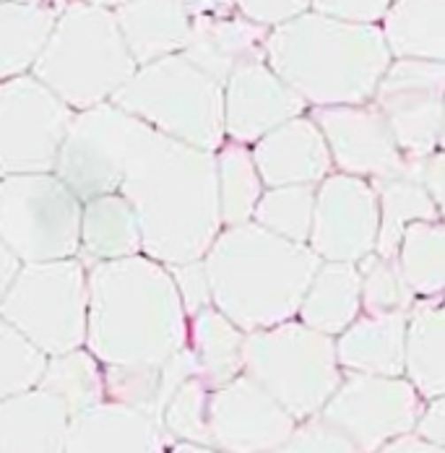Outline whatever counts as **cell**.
<instances>
[{
    "mask_svg": "<svg viewBox=\"0 0 445 453\" xmlns=\"http://www.w3.org/2000/svg\"><path fill=\"white\" fill-rule=\"evenodd\" d=\"M120 193L134 206L143 256L170 266L203 261L224 229L217 154L135 120Z\"/></svg>",
    "mask_w": 445,
    "mask_h": 453,
    "instance_id": "cell-1",
    "label": "cell"
},
{
    "mask_svg": "<svg viewBox=\"0 0 445 453\" xmlns=\"http://www.w3.org/2000/svg\"><path fill=\"white\" fill-rule=\"evenodd\" d=\"M188 326L165 264L141 253L89 266L87 349L102 367H162L188 347Z\"/></svg>",
    "mask_w": 445,
    "mask_h": 453,
    "instance_id": "cell-2",
    "label": "cell"
},
{
    "mask_svg": "<svg viewBox=\"0 0 445 453\" xmlns=\"http://www.w3.org/2000/svg\"><path fill=\"white\" fill-rule=\"evenodd\" d=\"M266 63L315 110L370 104L394 55L380 27L308 11L266 37Z\"/></svg>",
    "mask_w": 445,
    "mask_h": 453,
    "instance_id": "cell-3",
    "label": "cell"
},
{
    "mask_svg": "<svg viewBox=\"0 0 445 453\" xmlns=\"http://www.w3.org/2000/svg\"><path fill=\"white\" fill-rule=\"evenodd\" d=\"M320 258L256 222L224 226L203 258L214 308L245 334L300 313Z\"/></svg>",
    "mask_w": 445,
    "mask_h": 453,
    "instance_id": "cell-4",
    "label": "cell"
},
{
    "mask_svg": "<svg viewBox=\"0 0 445 453\" xmlns=\"http://www.w3.org/2000/svg\"><path fill=\"white\" fill-rule=\"evenodd\" d=\"M138 71L112 11L65 3L32 76L73 112L112 102Z\"/></svg>",
    "mask_w": 445,
    "mask_h": 453,
    "instance_id": "cell-5",
    "label": "cell"
},
{
    "mask_svg": "<svg viewBox=\"0 0 445 453\" xmlns=\"http://www.w3.org/2000/svg\"><path fill=\"white\" fill-rule=\"evenodd\" d=\"M112 104L149 128L203 151L217 154L226 141L224 87L182 55L141 65Z\"/></svg>",
    "mask_w": 445,
    "mask_h": 453,
    "instance_id": "cell-6",
    "label": "cell"
},
{
    "mask_svg": "<svg viewBox=\"0 0 445 453\" xmlns=\"http://www.w3.org/2000/svg\"><path fill=\"white\" fill-rule=\"evenodd\" d=\"M242 372L264 386L297 422L320 414L344 380L336 339L297 318L248 334Z\"/></svg>",
    "mask_w": 445,
    "mask_h": 453,
    "instance_id": "cell-7",
    "label": "cell"
},
{
    "mask_svg": "<svg viewBox=\"0 0 445 453\" xmlns=\"http://www.w3.org/2000/svg\"><path fill=\"white\" fill-rule=\"evenodd\" d=\"M0 316L47 357L87 347L89 269L81 258L21 266Z\"/></svg>",
    "mask_w": 445,
    "mask_h": 453,
    "instance_id": "cell-8",
    "label": "cell"
},
{
    "mask_svg": "<svg viewBox=\"0 0 445 453\" xmlns=\"http://www.w3.org/2000/svg\"><path fill=\"white\" fill-rule=\"evenodd\" d=\"M81 209L55 173L0 178V240L21 266L79 258Z\"/></svg>",
    "mask_w": 445,
    "mask_h": 453,
    "instance_id": "cell-9",
    "label": "cell"
},
{
    "mask_svg": "<svg viewBox=\"0 0 445 453\" xmlns=\"http://www.w3.org/2000/svg\"><path fill=\"white\" fill-rule=\"evenodd\" d=\"M73 115L32 73L0 84V178L55 173Z\"/></svg>",
    "mask_w": 445,
    "mask_h": 453,
    "instance_id": "cell-10",
    "label": "cell"
},
{
    "mask_svg": "<svg viewBox=\"0 0 445 453\" xmlns=\"http://www.w3.org/2000/svg\"><path fill=\"white\" fill-rule=\"evenodd\" d=\"M425 404L406 375L344 372L341 386L320 409V417L362 453H378L403 435L417 433Z\"/></svg>",
    "mask_w": 445,
    "mask_h": 453,
    "instance_id": "cell-11",
    "label": "cell"
},
{
    "mask_svg": "<svg viewBox=\"0 0 445 453\" xmlns=\"http://www.w3.org/2000/svg\"><path fill=\"white\" fill-rule=\"evenodd\" d=\"M409 162L441 149L445 131V63L394 58L370 102Z\"/></svg>",
    "mask_w": 445,
    "mask_h": 453,
    "instance_id": "cell-12",
    "label": "cell"
},
{
    "mask_svg": "<svg viewBox=\"0 0 445 453\" xmlns=\"http://www.w3.org/2000/svg\"><path fill=\"white\" fill-rule=\"evenodd\" d=\"M135 118L112 102L73 115L60 146L55 175L81 201L120 193Z\"/></svg>",
    "mask_w": 445,
    "mask_h": 453,
    "instance_id": "cell-13",
    "label": "cell"
},
{
    "mask_svg": "<svg viewBox=\"0 0 445 453\" xmlns=\"http://www.w3.org/2000/svg\"><path fill=\"white\" fill-rule=\"evenodd\" d=\"M378 234L380 203L372 182L336 173L318 185L308 248L323 264H362L375 253Z\"/></svg>",
    "mask_w": 445,
    "mask_h": 453,
    "instance_id": "cell-14",
    "label": "cell"
},
{
    "mask_svg": "<svg viewBox=\"0 0 445 453\" xmlns=\"http://www.w3.org/2000/svg\"><path fill=\"white\" fill-rule=\"evenodd\" d=\"M211 449L222 453L276 451L297 427V419L250 375H237L211 391Z\"/></svg>",
    "mask_w": 445,
    "mask_h": 453,
    "instance_id": "cell-15",
    "label": "cell"
},
{
    "mask_svg": "<svg viewBox=\"0 0 445 453\" xmlns=\"http://www.w3.org/2000/svg\"><path fill=\"white\" fill-rule=\"evenodd\" d=\"M339 173L367 182L401 178L411 170L383 115L372 104L323 107L312 112Z\"/></svg>",
    "mask_w": 445,
    "mask_h": 453,
    "instance_id": "cell-16",
    "label": "cell"
},
{
    "mask_svg": "<svg viewBox=\"0 0 445 453\" xmlns=\"http://www.w3.org/2000/svg\"><path fill=\"white\" fill-rule=\"evenodd\" d=\"M308 102L289 89L266 60L237 68L224 84V134L226 141L256 146L279 126L305 115Z\"/></svg>",
    "mask_w": 445,
    "mask_h": 453,
    "instance_id": "cell-17",
    "label": "cell"
},
{
    "mask_svg": "<svg viewBox=\"0 0 445 453\" xmlns=\"http://www.w3.org/2000/svg\"><path fill=\"white\" fill-rule=\"evenodd\" d=\"M256 167L266 188L287 185H320L331 175L334 159L323 131L312 115H300L276 131H271L256 146H250Z\"/></svg>",
    "mask_w": 445,
    "mask_h": 453,
    "instance_id": "cell-18",
    "label": "cell"
},
{
    "mask_svg": "<svg viewBox=\"0 0 445 453\" xmlns=\"http://www.w3.org/2000/svg\"><path fill=\"white\" fill-rule=\"evenodd\" d=\"M162 422L146 411L102 402L79 417H71L65 453H167Z\"/></svg>",
    "mask_w": 445,
    "mask_h": 453,
    "instance_id": "cell-19",
    "label": "cell"
},
{
    "mask_svg": "<svg viewBox=\"0 0 445 453\" xmlns=\"http://www.w3.org/2000/svg\"><path fill=\"white\" fill-rule=\"evenodd\" d=\"M268 32L271 29L248 21L240 13L198 16L190 24L188 42L180 55L224 87L237 68L266 60Z\"/></svg>",
    "mask_w": 445,
    "mask_h": 453,
    "instance_id": "cell-20",
    "label": "cell"
},
{
    "mask_svg": "<svg viewBox=\"0 0 445 453\" xmlns=\"http://www.w3.org/2000/svg\"><path fill=\"white\" fill-rule=\"evenodd\" d=\"M409 313L362 316L336 336V357L344 372L399 378L406 370Z\"/></svg>",
    "mask_w": 445,
    "mask_h": 453,
    "instance_id": "cell-21",
    "label": "cell"
},
{
    "mask_svg": "<svg viewBox=\"0 0 445 453\" xmlns=\"http://www.w3.org/2000/svg\"><path fill=\"white\" fill-rule=\"evenodd\" d=\"M71 414L42 388L0 402V453H65Z\"/></svg>",
    "mask_w": 445,
    "mask_h": 453,
    "instance_id": "cell-22",
    "label": "cell"
},
{
    "mask_svg": "<svg viewBox=\"0 0 445 453\" xmlns=\"http://www.w3.org/2000/svg\"><path fill=\"white\" fill-rule=\"evenodd\" d=\"M115 19L138 68L180 55L193 24L182 0H131Z\"/></svg>",
    "mask_w": 445,
    "mask_h": 453,
    "instance_id": "cell-23",
    "label": "cell"
},
{
    "mask_svg": "<svg viewBox=\"0 0 445 453\" xmlns=\"http://www.w3.org/2000/svg\"><path fill=\"white\" fill-rule=\"evenodd\" d=\"M143 253L141 225L123 193H107L84 201L81 209V250L79 258L89 266L123 261Z\"/></svg>",
    "mask_w": 445,
    "mask_h": 453,
    "instance_id": "cell-24",
    "label": "cell"
},
{
    "mask_svg": "<svg viewBox=\"0 0 445 453\" xmlns=\"http://www.w3.org/2000/svg\"><path fill=\"white\" fill-rule=\"evenodd\" d=\"M65 0L0 3V84L35 71Z\"/></svg>",
    "mask_w": 445,
    "mask_h": 453,
    "instance_id": "cell-25",
    "label": "cell"
},
{
    "mask_svg": "<svg viewBox=\"0 0 445 453\" xmlns=\"http://www.w3.org/2000/svg\"><path fill=\"white\" fill-rule=\"evenodd\" d=\"M362 316V284L355 264H323L303 297L297 320L336 339Z\"/></svg>",
    "mask_w": 445,
    "mask_h": 453,
    "instance_id": "cell-26",
    "label": "cell"
},
{
    "mask_svg": "<svg viewBox=\"0 0 445 453\" xmlns=\"http://www.w3.org/2000/svg\"><path fill=\"white\" fill-rule=\"evenodd\" d=\"M403 375L425 402L445 396V295L409 311Z\"/></svg>",
    "mask_w": 445,
    "mask_h": 453,
    "instance_id": "cell-27",
    "label": "cell"
},
{
    "mask_svg": "<svg viewBox=\"0 0 445 453\" xmlns=\"http://www.w3.org/2000/svg\"><path fill=\"white\" fill-rule=\"evenodd\" d=\"M380 29L394 58L445 63V0H394Z\"/></svg>",
    "mask_w": 445,
    "mask_h": 453,
    "instance_id": "cell-28",
    "label": "cell"
},
{
    "mask_svg": "<svg viewBox=\"0 0 445 453\" xmlns=\"http://www.w3.org/2000/svg\"><path fill=\"white\" fill-rule=\"evenodd\" d=\"M245 331L237 328L214 305L203 308L190 318L188 326V349L198 365V378L214 391L222 388L237 375H242V349Z\"/></svg>",
    "mask_w": 445,
    "mask_h": 453,
    "instance_id": "cell-29",
    "label": "cell"
},
{
    "mask_svg": "<svg viewBox=\"0 0 445 453\" xmlns=\"http://www.w3.org/2000/svg\"><path fill=\"white\" fill-rule=\"evenodd\" d=\"M422 162H411V170L401 178L372 182L380 203V234L375 253L383 258L399 256L403 232L417 222H438V209L419 175Z\"/></svg>",
    "mask_w": 445,
    "mask_h": 453,
    "instance_id": "cell-30",
    "label": "cell"
},
{
    "mask_svg": "<svg viewBox=\"0 0 445 453\" xmlns=\"http://www.w3.org/2000/svg\"><path fill=\"white\" fill-rule=\"evenodd\" d=\"M37 388L55 396L71 417H79L107 402L104 367L87 347L47 357L45 375Z\"/></svg>",
    "mask_w": 445,
    "mask_h": 453,
    "instance_id": "cell-31",
    "label": "cell"
},
{
    "mask_svg": "<svg viewBox=\"0 0 445 453\" xmlns=\"http://www.w3.org/2000/svg\"><path fill=\"white\" fill-rule=\"evenodd\" d=\"M217 185L222 225L234 226L253 222L266 185L261 180L250 146L224 141V146L217 151Z\"/></svg>",
    "mask_w": 445,
    "mask_h": 453,
    "instance_id": "cell-32",
    "label": "cell"
},
{
    "mask_svg": "<svg viewBox=\"0 0 445 453\" xmlns=\"http://www.w3.org/2000/svg\"><path fill=\"white\" fill-rule=\"evenodd\" d=\"M401 273L419 300L445 295V222H417L403 232Z\"/></svg>",
    "mask_w": 445,
    "mask_h": 453,
    "instance_id": "cell-33",
    "label": "cell"
},
{
    "mask_svg": "<svg viewBox=\"0 0 445 453\" xmlns=\"http://www.w3.org/2000/svg\"><path fill=\"white\" fill-rule=\"evenodd\" d=\"M315 185L266 188L253 222L281 240L308 245L315 217Z\"/></svg>",
    "mask_w": 445,
    "mask_h": 453,
    "instance_id": "cell-34",
    "label": "cell"
},
{
    "mask_svg": "<svg viewBox=\"0 0 445 453\" xmlns=\"http://www.w3.org/2000/svg\"><path fill=\"white\" fill-rule=\"evenodd\" d=\"M357 269L362 284V313H409L417 305V297L409 289L396 258H383L372 253L362 264H357Z\"/></svg>",
    "mask_w": 445,
    "mask_h": 453,
    "instance_id": "cell-35",
    "label": "cell"
},
{
    "mask_svg": "<svg viewBox=\"0 0 445 453\" xmlns=\"http://www.w3.org/2000/svg\"><path fill=\"white\" fill-rule=\"evenodd\" d=\"M209 402L211 388L198 378H188L167 407L162 411V427L175 443H196L211 446V427H209Z\"/></svg>",
    "mask_w": 445,
    "mask_h": 453,
    "instance_id": "cell-36",
    "label": "cell"
},
{
    "mask_svg": "<svg viewBox=\"0 0 445 453\" xmlns=\"http://www.w3.org/2000/svg\"><path fill=\"white\" fill-rule=\"evenodd\" d=\"M47 355L0 316V402L40 386Z\"/></svg>",
    "mask_w": 445,
    "mask_h": 453,
    "instance_id": "cell-37",
    "label": "cell"
},
{
    "mask_svg": "<svg viewBox=\"0 0 445 453\" xmlns=\"http://www.w3.org/2000/svg\"><path fill=\"white\" fill-rule=\"evenodd\" d=\"M271 453H362L355 443L328 425L320 414L297 422L295 433Z\"/></svg>",
    "mask_w": 445,
    "mask_h": 453,
    "instance_id": "cell-38",
    "label": "cell"
},
{
    "mask_svg": "<svg viewBox=\"0 0 445 453\" xmlns=\"http://www.w3.org/2000/svg\"><path fill=\"white\" fill-rule=\"evenodd\" d=\"M234 8L248 21L266 27V29H276L308 13L312 8V0H234Z\"/></svg>",
    "mask_w": 445,
    "mask_h": 453,
    "instance_id": "cell-39",
    "label": "cell"
},
{
    "mask_svg": "<svg viewBox=\"0 0 445 453\" xmlns=\"http://www.w3.org/2000/svg\"><path fill=\"white\" fill-rule=\"evenodd\" d=\"M391 3L394 0H312L311 11L347 24L378 27V21L386 19Z\"/></svg>",
    "mask_w": 445,
    "mask_h": 453,
    "instance_id": "cell-40",
    "label": "cell"
},
{
    "mask_svg": "<svg viewBox=\"0 0 445 453\" xmlns=\"http://www.w3.org/2000/svg\"><path fill=\"white\" fill-rule=\"evenodd\" d=\"M173 279L178 284L180 300L188 318L201 313L203 308H211V287H209V276L203 269V261H193V264H182V266H170Z\"/></svg>",
    "mask_w": 445,
    "mask_h": 453,
    "instance_id": "cell-41",
    "label": "cell"
},
{
    "mask_svg": "<svg viewBox=\"0 0 445 453\" xmlns=\"http://www.w3.org/2000/svg\"><path fill=\"white\" fill-rule=\"evenodd\" d=\"M425 188L438 209V217L441 222H445V149H438L433 157H427L422 162V170H419Z\"/></svg>",
    "mask_w": 445,
    "mask_h": 453,
    "instance_id": "cell-42",
    "label": "cell"
},
{
    "mask_svg": "<svg viewBox=\"0 0 445 453\" xmlns=\"http://www.w3.org/2000/svg\"><path fill=\"white\" fill-rule=\"evenodd\" d=\"M417 435H422V438H427V441L445 449V396L425 404L422 419L417 425Z\"/></svg>",
    "mask_w": 445,
    "mask_h": 453,
    "instance_id": "cell-43",
    "label": "cell"
},
{
    "mask_svg": "<svg viewBox=\"0 0 445 453\" xmlns=\"http://www.w3.org/2000/svg\"><path fill=\"white\" fill-rule=\"evenodd\" d=\"M378 453H445V449L433 443V441H427V438H422V435H417V433H409V435L394 441L391 446H386L383 451Z\"/></svg>",
    "mask_w": 445,
    "mask_h": 453,
    "instance_id": "cell-44",
    "label": "cell"
},
{
    "mask_svg": "<svg viewBox=\"0 0 445 453\" xmlns=\"http://www.w3.org/2000/svg\"><path fill=\"white\" fill-rule=\"evenodd\" d=\"M190 19H198V16H229V13H237L234 8V0H182Z\"/></svg>",
    "mask_w": 445,
    "mask_h": 453,
    "instance_id": "cell-45",
    "label": "cell"
},
{
    "mask_svg": "<svg viewBox=\"0 0 445 453\" xmlns=\"http://www.w3.org/2000/svg\"><path fill=\"white\" fill-rule=\"evenodd\" d=\"M19 269H21V261H19V258L8 250V245L0 240V303H3V297H5V292L11 289V284H13Z\"/></svg>",
    "mask_w": 445,
    "mask_h": 453,
    "instance_id": "cell-46",
    "label": "cell"
},
{
    "mask_svg": "<svg viewBox=\"0 0 445 453\" xmlns=\"http://www.w3.org/2000/svg\"><path fill=\"white\" fill-rule=\"evenodd\" d=\"M167 453H222L211 446H196V443H173Z\"/></svg>",
    "mask_w": 445,
    "mask_h": 453,
    "instance_id": "cell-47",
    "label": "cell"
},
{
    "mask_svg": "<svg viewBox=\"0 0 445 453\" xmlns=\"http://www.w3.org/2000/svg\"><path fill=\"white\" fill-rule=\"evenodd\" d=\"M81 3H89V5H96V8H104V11H118V8H123L126 3H131V0H81Z\"/></svg>",
    "mask_w": 445,
    "mask_h": 453,
    "instance_id": "cell-48",
    "label": "cell"
},
{
    "mask_svg": "<svg viewBox=\"0 0 445 453\" xmlns=\"http://www.w3.org/2000/svg\"><path fill=\"white\" fill-rule=\"evenodd\" d=\"M0 3H45V0H0Z\"/></svg>",
    "mask_w": 445,
    "mask_h": 453,
    "instance_id": "cell-49",
    "label": "cell"
},
{
    "mask_svg": "<svg viewBox=\"0 0 445 453\" xmlns=\"http://www.w3.org/2000/svg\"><path fill=\"white\" fill-rule=\"evenodd\" d=\"M441 149H445V131H443V141H441Z\"/></svg>",
    "mask_w": 445,
    "mask_h": 453,
    "instance_id": "cell-50",
    "label": "cell"
}]
</instances>
